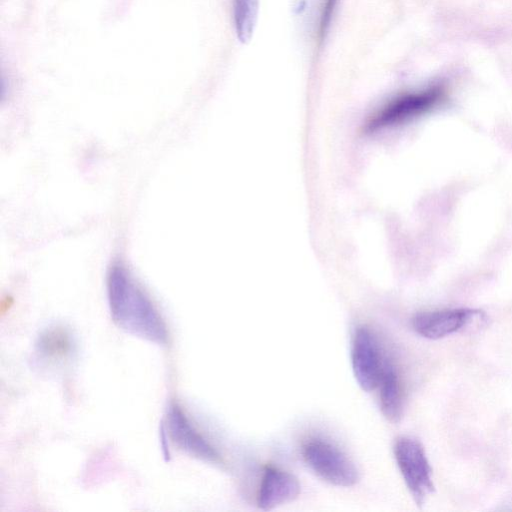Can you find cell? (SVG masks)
<instances>
[{"label":"cell","mask_w":512,"mask_h":512,"mask_svg":"<svg viewBox=\"0 0 512 512\" xmlns=\"http://www.w3.org/2000/svg\"><path fill=\"white\" fill-rule=\"evenodd\" d=\"M259 0H233V17L238 39L248 42L257 21Z\"/></svg>","instance_id":"obj_10"},{"label":"cell","mask_w":512,"mask_h":512,"mask_svg":"<svg viewBox=\"0 0 512 512\" xmlns=\"http://www.w3.org/2000/svg\"><path fill=\"white\" fill-rule=\"evenodd\" d=\"M107 292L113 320L126 331L158 344H166V325L151 299L122 263L107 275Z\"/></svg>","instance_id":"obj_1"},{"label":"cell","mask_w":512,"mask_h":512,"mask_svg":"<svg viewBox=\"0 0 512 512\" xmlns=\"http://www.w3.org/2000/svg\"><path fill=\"white\" fill-rule=\"evenodd\" d=\"M446 96L447 88L443 83L401 93L389 100L368 120L365 131L374 132L421 116L442 103Z\"/></svg>","instance_id":"obj_2"},{"label":"cell","mask_w":512,"mask_h":512,"mask_svg":"<svg viewBox=\"0 0 512 512\" xmlns=\"http://www.w3.org/2000/svg\"><path fill=\"white\" fill-rule=\"evenodd\" d=\"M339 0H324L318 22V38L322 40L329 27Z\"/></svg>","instance_id":"obj_11"},{"label":"cell","mask_w":512,"mask_h":512,"mask_svg":"<svg viewBox=\"0 0 512 512\" xmlns=\"http://www.w3.org/2000/svg\"><path fill=\"white\" fill-rule=\"evenodd\" d=\"M300 493L298 479L288 471L267 465L257 493V505L262 510H272L293 501Z\"/></svg>","instance_id":"obj_7"},{"label":"cell","mask_w":512,"mask_h":512,"mask_svg":"<svg viewBox=\"0 0 512 512\" xmlns=\"http://www.w3.org/2000/svg\"><path fill=\"white\" fill-rule=\"evenodd\" d=\"M378 387L382 413L391 422H397L402 414V390L397 370L391 361L384 360Z\"/></svg>","instance_id":"obj_9"},{"label":"cell","mask_w":512,"mask_h":512,"mask_svg":"<svg viewBox=\"0 0 512 512\" xmlns=\"http://www.w3.org/2000/svg\"><path fill=\"white\" fill-rule=\"evenodd\" d=\"M394 456L404 482L418 506L434 490L432 472L421 443L411 437H399L394 445Z\"/></svg>","instance_id":"obj_4"},{"label":"cell","mask_w":512,"mask_h":512,"mask_svg":"<svg viewBox=\"0 0 512 512\" xmlns=\"http://www.w3.org/2000/svg\"><path fill=\"white\" fill-rule=\"evenodd\" d=\"M306 464L324 481L340 487L357 483L359 473L354 463L337 446L327 440L313 438L302 449Z\"/></svg>","instance_id":"obj_3"},{"label":"cell","mask_w":512,"mask_h":512,"mask_svg":"<svg viewBox=\"0 0 512 512\" xmlns=\"http://www.w3.org/2000/svg\"><path fill=\"white\" fill-rule=\"evenodd\" d=\"M481 315L482 311L470 308L422 312L413 317L412 327L422 337L439 339L461 330Z\"/></svg>","instance_id":"obj_6"},{"label":"cell","mask_w":512,"mask_h":512,"mask_svg":"<svg viewBox=\"0 0 512 512\" xmlns=\"http://www.w3.org/2000/svg\"><path fill=\"white\" fill-rule=\"evenodd\" d=\"M351 361L354 377L364 391L378 387L384 362L374 332L367 326H359L353 338Z\"/></svg>","instance_id":"obj_5"},{"label":"cell","mask_w":512,"mask_h":512,"mask_svg":"<svg viewBox=\"0 0 512 512\" xmlns=\"http://www.w3.org/2000/svg\"><path fill=\"white\" fill-rule=\"evenodd\" d=\"M172 441L181 449L202 460L220 464L218 452L191 425L177 406H171L167 417Z\"/></svg>","instance_id":"obj_8"}]
</instances>
